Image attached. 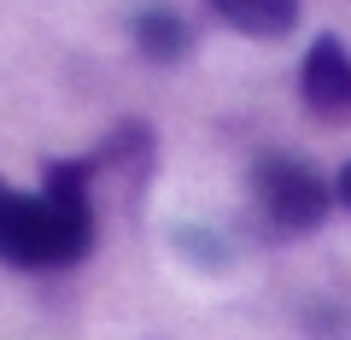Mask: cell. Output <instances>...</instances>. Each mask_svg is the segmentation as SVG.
I'll use <instances>...</instances> for the list:
<instances>
[{"instance_id":"5","label":"cell","mask_w":351,"mask_h":340,"mask_svg":"<svg viewBox=\"0 0 351 340\" xmlns=\"http://www.w3.org/2000/svg\"><path fill=\"white\" fill-rule=\"evenodd\" d=\"M205 6L252 41H281L299 30V0H205Z\"/></svg>"},{"instance_id":"2","label":"cell","mask_w":351,"mask_h":340,"mask_svg":"<svg viewBox=\"0 0 351 340\" xmlns=\"http://www.w3.org/2000/svg\"><path fill=\"white\" fill-rule=\"evenodd\" d=\"M252 212L269 235L299 240L322 229V217L334 212V182L293 152H258L252 159Z\"/></svg>"},{"instance_id":"3","label":"cell","mask_w":351,"mask_h":340,"mask_svg":"<svg viewBox=\"0 0 351 340\" xmlns=\"http://www.w3.org/2000/svg\"><path fill=\"white\" fill-rule=\"evenodd\" d=\"M82 164H88V188H94V205H100V200H117L123 212H135V205L147 200L152 164H158V135H152V124L129 117V124H117V129H112V135H106L94 152H88Z\"/></svg>"},{"instance_id":"4","label":"cell","mask_w":351,"mask_h":340,"mask_svg":"<svg viewBox=\"0 0 351 340\" xmlns=\"http://www.w3.org/2000/svg\"><path fill=\"white\" fill-rule=\"evenodd\" d=\"M299 94L316 124H351V47L339 36H316L304 47Z\"/></svg>"},{"instance_id":"7","label":"cell","mask_w":351,"mask_h":340,"mask_svg":"<svg viewBox=\"0 0 351 340\" xmlns=\"http://www.w3.org/2000/svg\"><path fill=\"white\" fill-rule=\"evenodd\" d=\"M334 205H346V212H351V164L334 177Z\"/></svg>"},{"instance_id":"6","label":"cell","mask_w":351,"mask_h":340,"mask_svg":"<svg viewBox=\"0 0 351 340\" xmlns=\"http://www.w3.org/2000/svg\"><path fill=\"white\" fill-rule=\"evenodd\" d=\"M135 47L147 65H182L193 53V30L182 12H170V6H147V12H135Z\"/></svg>"},{"instance_id":"1","label":"cell","mask_w":351,"mask_h":340,"mask_svg":"<svg viewBox=\"0 0 351 340\" xmlns=\"http://www.w3.org/2000/svg\"><path fill=\"white\" fill-rule=\"evenodd\" d=\"M94 240H100V205L82 159H53L36 194L0 182V264L64 270L82 264Z\"/></svg>"}]
</instances>
